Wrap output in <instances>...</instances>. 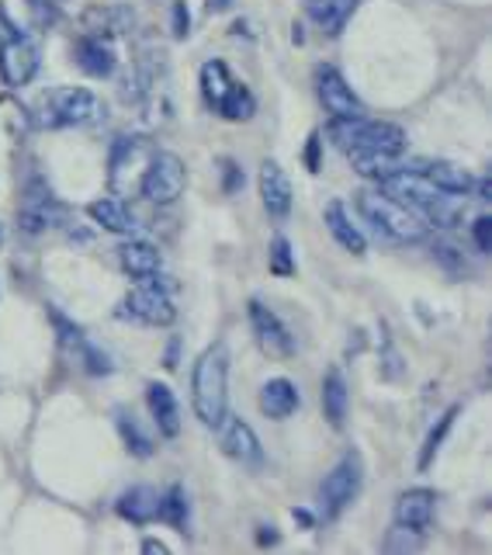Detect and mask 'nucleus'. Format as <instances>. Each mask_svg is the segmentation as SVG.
I'll use <instances>...</instances> for the list:
<instances>
[{
	"label": "nucleus",
	"instance_id": "nucleus-1",
	"mask_svg": "<svg viewBox=\"0 0 492 555\" xmlns=\"http://www.w3.org/2000/svg\"><path fill=\"white\" fill-rule=\"evenodd\" d=\"M378 188L385 195L399 198L402 205H410L413 212L424 219V222H433V225H458L465 219V198L462 195H451V191L437 188L433 181H427L419 167H399L392 170L389 178H381Z\"/></svg>",
	"mask_w": 492,
	"mask_h": 555
},
{
	"label": "nucleus",
	"instance_id": "nucleus-2",
	"mask_svg": "<svg viewBox=\"0 0 492 555\" xmlns=\"http://www.w3.org/2000/svg\"><path fill=\"white\" fill-rule=\"evenodd\" d=\"M191 406L205 427H219L230 413V344L216 340L191 372Z\"/></svg>",
	"mask_w": 492,
	"mask_h": 555
},
{
	"label": "nucleus",
	"instance_id": "nucleus-3",
	"mask_svg": "<svg viewBox=\"0 0 492 555\" xmlns=\"http://www.w3.org/2000/svg\"><path fill=\"white\" fill-rule=\"evenodd\" d=\"M329 139L347 156H402L406 153V129L392 121H372V118H333Z\"/></svg>",
	"mask_w": 492,
	"mask_h": 555
},
{
	"label": "nucleus",
	"instance_id": "nucleus-4",
	"mask_svg": "<svg viewBox=\"0 0 492 555\" xmlns=\"http://www.w3.org/2000/svg\"><path fill=\"white\" fill-rule=\"evenodd\" d=\"M358 208H361V216L375 225V233L392 243H419L427 236V222L419 219L410 205L385 195V191H361Z\"/></svg>",
	"mask_w": 492,
	"mask_h": 555
},
{
	"label": "nucleus",
	"instance_id": "nucleus-5",
	"mask_svg": "<svg viewBox=\"0 0 492 555\" xmlns=\"http://www.w3.org/2000/svg\"><path fill=\"white\" fill-rule=\"evenodd\" d=\"M202 94L212 112H219L225 121H250L257 115V98L243 80L230 74L222 60H208L202 66Z\"/></svg>",
	"mask_w": 492,
	"mask_h": 555
},
{
	"label": "nucleus",
	"instance_id": "nucleus-6",
	"mask_svg": "<svg viewBox=\"0 0 492 555\" xmlns=\"http://www.w3.org/2000/svg\"><path fill=\"white\" fill-rule=\"evenodd\" d=\"M108 108L98 94H91L87 87H56L49 91L42 108H39V126L46 129H87L104 121Z\"/></svg>",
	"mask_w": 492,
	"mask_h": 555
},
{
	"label": "nucleus",
	"instance_id": "nucleus-7",
	"mask_svg": "<svg viewBox=\"0 0 492 555\" xmlns=\"http://www.w3.org/2000/svg\"><path fill=\"white\" fill-rule=\"evenodd\" d=\"M361 482H364V462L358 451H347V455L333 465V473L323 479L320 486V496H315V507H320V517L326 520H337L350 503L358 500L361 493Z\"/></svg>",
	"mask_w": 492,
	"mask_h": 555
},
{
	"label": "nucleus",
	"instance_id": "nucleus-8",
	"mask_svg": "<svg viewBox=\"0 0 492 555\" xmlns=\"http://www.w3.org/2000/svg\"><path fill=\"white\" fill-rule=\"evenodd\" d=\"M184 184H187V170L181 156L170 150H153L135 191L153 205H170L184 195Z\"/></svg>",
	"mask_w": 492,
	"mask_h": 555
},
{
	"label": "nucleus",
	"instance_id": "nucleus-9",
	"mask_svg": "<svg viewBox=\"0 0 492 555\" xmlns=\"http://www.w3.org/2000/svg\"><path fill=\"white\" fill-rule=\"evenodd\" d=\"M121 317H129L143 326H170L178 320V309L170 302V292L156 282H139L129 295L126 302H121Z\"/></svg>",
	"mask_w": 492,
	"mask_h": 555
},
{
	"label": "nucleus",
	"instance_id": "nucleus-10",
	"mask_svg": "<svg viewBox=\"0 0 492 555\" xmlns=\"http://www.w3.org/2000/svg\"><path fill=\"white\" fill-rule=\"evenodd\" d=\"M250 326H254V337H257V347L268 358L274 361H288L295 358L298 344H295V334L277 320V312L271 306H263L260 299H250Z\"/></svg>",
	"mask_w": 492,
	"mask_h": 555
},
{
	"label": "nucleus",
	"instance_id": "nucleus-11",
	"mask_svg": "<svg viewBox=\"0 0 492 555\" xmlns=\"http://www.w3.org/2000/svg\"><path fill=\"white\" fill-rule=\"evenodd\" d=\"M39 46H35L28 35L11 31L4 42H0V80L8 87H25L39 74Z\"/></svg>",
	"mask_w": 492,
	"mask_h": 555
},
{
	"label": "nucleus",
	"instance_id": "nucleus-12",
	"mask_svg": "<svg viewBox=\"0 0 492 555\" xmlns=\"http://www.w3.org/2000/svg\"><path fill=\"white\" fill-rule=\"evenodd\" d=\"M315 94H320L323 108L333 115V118H364L367 108L364 101L350 91V83L344 80V74L337 66H315Z\"/></svg>",
	"mask_w": 492,
	"mask_h": 555
},
{
	"label": "nucleus",
	"instance_id": "nucleus-13",
	"mask_svg": "<svg viewBox=\"0 0 492 555\" xmlns=\"http://www.w3.org/2000/svg\"><path fill=\"white\" fill-rule=\"evenodd\" d=\"M219 448L233 462H239L246 468H260L263 465V448L257 441L254 427L246 424L243 416H230V413L222 416V424H219Z\"/></svg>",
	"mask_w": 492,
	"mask_h": 555
},
{
	"label": "nucleus",
	"instance_id": "nucleus-14",
	"mask_svg": "<svg viewBox=\"0 0 492 555\" xmlns=\"http://www.w3.org/2000/svg\"><path fill=\"white\" fill-rule=\"evenodd\" d=\"M60 219H63V208L52 198V191L39 181H31L25 191L22 212H17V225H22L25 233H42L49 225H56Z\"/></svg>",
	"mask_w": 492,
	"mask_h": 555
},
{
	"label": "nucleus",
	"instance_id": "nucleus-15",
	"mask_svg": "<svg viewBox=\"0 0 492 555\" xmlns=\"http://www.w3.org/2000/svg\"><path fill=\"white\" fill-rule=\"evenodd\" d=\"M74 56L87 77H112L118 66V49L108 31H91V35H83V39H77Z\"/></svg>",
	"mask_w": 492,
	"mask_h": 555
},
{
	"label": "nucleus",
	"instance_id": "nucleus-16",
	"mask_svg": "<svg viewBox=\"0 0 492 555\" xmlns=\"http://www.w3.org/2000/svg\"><path fill=\"white\" fill-rule=\"evenodd\" d=\"M260 202H263V208H268V216L277 219V222L292 216L295 191H292L288 173L281 170L277 160H263L260 164Z\"/></svg>",
	"mask_w": 492,
	"mask_h": 555
},
{
	"label": "nucleus",
	"instance_id": "nucleus-17",
	"mask_svg": "<svg viewBox=\"0 0 492 555\" xmlns=\"http://www.w3.org/2000/svg\"><path fill=\"white\" fill-rule=\"evenodd\" d=\"M433 507H437V493L433 490H406L399 500H396V525H406L413 531H424L430 528L433 520Z\"/></svg>",
	"mask_w": 492,
	"mask_h": 555
},
{
	"label": "nucleus",
	"instance_id": "nucleus-18",
	"mask_svg": "<svg viewBox=\"0 0 492 555\" xmlns=\"http://www.w3.org/2000/svg\"><path fill=\"white\" fill-rule=\"evenodd\" d=\"M358 4H361V0H306V14L323 35L337 39V35L347 28L350 14L358 11Z\"/></svg>",
	"mask_w": 492,
	"mask_h": 555
},
{
	"label": "nucleus",
	"instance_id": "nucleus-19",
	"mask_svg": "<svg viewBox=\"0 0 492 555\" xmlns=\"http://www.w3.org/2000/svg\"><path fill=\"white\" fill-rule=\"evenodd\" d=\"M298 406H302V396H298V386L288 378H271L260 389V413L268 421H288Z\"/></svg>",
	"mask_w": 492,
	"mask_h": 555
},
{
	"label": "nucleus",
	"instance_id": "nucleus-20",
	"mask_svg": "<svg viewBox=\"0 0 492 555\" xmlns=\"http://www.w3.org/2000/svg\"><path fill=\"white\" fill-rule=\"evenodd\" d=\"M146 399H150V413H153V421H156V430H160L164 438H178V434H181V406H178V396H173L164 386V382H150Z\"/></svg>",
	"mask_w": 492,
	"mask_h": 555
},
{
	"label": "nucleus",
	"instance_id": "nucleus-21",
	"mask_svg": "<svg viewBox=\"0 0 492 555\" xmlns=\"http://www.w3.org/2000/svg\"><path fill=\"white\" fill-rule=\"evenodd\" d=\"M419 173H424L427 181H433L437 188L451 191V195H471L476 191V173L458 167V164H444V160H433V164H416Z\"/></svg>",
	"mask_w": 492,
	"mask_h": 555
},
{
	"label": "nucleus",
	"instance_id": "nucleus-22",
	"mask_svg": "<svg viewBox=\"0 0 492 555\" xmlns=\"http://www.w3.org/2000/svg\"><path fill=\"white\" fill-rule=\"evenodd\" d=\"M87 216H91L98 225H104L108 233H118V236H132L139 230V222L135 216L126 208V202H118V198H98L87 205Z\"/></svg>",
	"mask_w": 492,
	"mask_h": 555
},
{
	"label": "nucleus",
	"instance_id": "nucleus-23",
	"mask_svg": "<svg viewBox=\"0 0 492 555\" xmlns=\"http://www.w3.org/2000/svg\"><path fill=\"white\" fill-rule=\"evenodd\" d=\"M118 264L126 268L132 278H150V274H160L164 271V257L156 247L143 240H129L118 247Z\"/></svg>",
	"mask_w": 492,
	"mask_h": 555
},
{
	"label": "nucleus",
	"instance_id": "nucleus-24",
	"mask_svg": "<svg viewBox=\"0 0 492 555\" xmlns=\"http://www.w3.org/2000/svg\"><path fill=\"white\" fill-rule=\"evenodd\" d=\"M326 230H329V236L337 240L347 254L364 257L367 243H364V236H361L358 225L350 222V212L344 208V202H329V205H326Z\"/></svg>",
	"mask_w": 492,
	"mask_h": 555
},
{
	"label": "nucleus",
	"instance_id": "nucleus-25",
	"mask_svg": "<svg viewBox=\"0 0 492 555\" xmlns=\"http://www.w3.org/2000/svg\"><path fill=\"white\" fill-rule=\"evenodd\" d=\"M347 410H350V389H347V378L340 369H333L323 382V413L333 430H344L347 424Z\"/></svg>",
	"mask_w": 492,
	"mask_h": 555
},
{
	"label": "nucleus",
	"instance_id": "nucleus-26",
	"mask_svg": "<svg viewBox=\"0 0 492 555\" xmlns=\"http://www.w3.org/2000/svg\"><path fill=\"white\" fill-rule=\"evenodd\" d=\"M56 326H60V334H63V344H66V347H74V354L87 364V372H91V375H108V372H112L108 358H104V354L98 351V347L80 334L77 326H69L63 317H56Z\"/></svg>",
	"mask_w": 492,
	"mask_h": 555
},
{
	"label": "nucleus",
	"instance_id": "nucleus-27",
	"mask_svg": "<svg viewBox=\"0 0 492 555\" xmlns=\"http://www.w3.org/2000/svg\"><path fill=\"white\" fill-rule=\"evenodd\" d=\"M156 507H160V493L150 490V486H132V490L121 493L118 500V514L132 520V525H150L156 517Z\"/></svg>",
	"mask_w": 492,
	"mask_h": 555
},
{
	"label": "nucleus",
	"instance_id": "nucleus-28",
	"mask_svg": "<svg viewBox=\"0 0 492 555\" xmlns=\"http://www.w3.org/2000/svg\"><path fill=\"white\" fill-rule=\"evenodd\" d=\"M156 517L167 520L170 528H178L181 534H187L191 517H187V493L184 486H170V490L160 496V507H156Z\"/></svg>",
	"mask_w": 492,
	"mask_h": 555
},
{
	"label": "nucleus",
	"instance_id": "nucleus-29",
	"mask_svg": "<svg viewBox=\"0 0 492 555\" xmlns=\"http://www.w3.org/2000/svg\"><path fill=\"white\" fill-rule=\"evenodd\" d=\"M115 424H118L121 441H126V448L132 451L135 459H150V455H153V441L143 434V427L135 424V416H132V413L118 410V413H115Z\"/></svg>",
	"mask_w": 492,
	"mask_h": 555
},
{
	"label": "nucleus",
	"instance_id": "nucleus-30",
	"mask_svg": "<svg viewBox=\"0 0 492 555\" xmlns=\"http://www.w3.org/2000/svg\"><path fill=\"white\" fill-rule=\"evenodd\" d=\"M462 413V406H451L441 421H437V427L427 434V441H424V451H419V468H427L430 462H433V455L441 451V441L448 438V430H451V424H454V416Z\"/></svg>",
	"mask_w": 492,
	"mask_h": 555
},
{
	"label": "nucleus",
	"instance_id": "nucleus-31",
	"mask_svg": "<svg viewBox=\"0 0 492 555\" xmlns=\"http://www.w3.org/2000/svg\"><path fill=\"white\" fill-rule=\"evenodd\" d=\"M424 548V531H413L406 525H396L385 538V552H416Z\"/></svg>",
	"mask_w": 492,
	"mask_h": 555
},
{
	"label": "nucleus",
	"instance_id": "nucleus-32",
	"mask_svg": "<svg viewBox=\"0 0 492 555\" xmlns=\"http://www.w3.org/2000/svg\"><path fill=\"white\" fill-rule=\"evenodd\" d=\"M271 271L281 278L295 274V254H292V243L285 236H274V243H271Z\"/></svg>",
	"mask_w": 492,
	"mask_h": 555
},
{
	"label": "nucleus",
	"instance_id": "nucleus-33",
	"mask_svg": "<svg viewBox=\"0 0 492 555\" xmlns=\"http://www.w3.org/2000/svg\"><path fill=\"white\" fill-rule=\"evenodd\" d=\"M471 233H476L479 254H492V219L489 216H479L476 222H471Z\"/></svg>",
	"mask_w": 492,
	"mask_h": 555
},
{
	"label": "nucleus",
	"instance_id": "nucleus-34",
	"mask_svg": "<svg viewBox=\"0 0 492 555\" xmlns=\"http://www.w3.org/2000/svg\"><path fill=\"white\" fill-rule=\"evenodd\" d=\"M187 28H191L187 4H184V0H178V4H173V35H178V39H184Z\"/></svg>",
	"mask_w": 492,
	"mask_h": 555
},
{
	"label": "nucleus",
	"instance_id": "nucleus-35",
	"mask_svg": "<svg viewBox=\"0 0 492 555\" xmlns=\"http://www.w3.org/2000/svg\"><path fill=\"white\" fill-rule=\"evenodd\" d=\"M222 167H225V191L243 188V170H236V164H230V160H225Z\"/></svg>",
	"mask_w": 492,
	"mask_h": 555
},
{
	"label": "nucleus",
	"instance_id": "nucleus-36",
	"mask_svg": "<svg viewBox=\"0 0 492 555\" xmlns=\"http://www.w3.org/2000/svg\"><path fill=\"white\" fill-rule=\"evenodd\" d=\"M315 150H320V135H312V139H309V153H306L309 170H320V156H315Z\"/></svg>",
	"mask_w": 492,
	"mask_h": 555
},
{
	"label": "nucleus",
	"instance_id": "nucleus-37",
	"mask_svg": "<svg viewBox=\"0 0 492 555\" xmlns=\"http://www.w3.org/2000/svg\"><path fill=\"white\" fill-rule=\"evenodd\" d=\"M143 552H146V555H167V545H164V542H153V538H146V542H143Z\"/></svg>",
	"mask_w": 492,
	"mask_h": 555
},
{
	"label": "nucleus",
	"instance_id": "nucleus-38",
	"mask_svg": "<svg viewBox=\"0 0 492 555\" xmlns=\"http://www.w3.org/2000/svg\"><path fill=\"white\" fill-rule=\"evenodd\" d=\"M225 4H230V0H208V11H222Z\"/></svg>",
	"mask_w": 492,
	"mask_h": 555
}]
</instances>
